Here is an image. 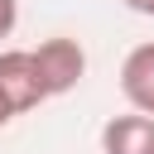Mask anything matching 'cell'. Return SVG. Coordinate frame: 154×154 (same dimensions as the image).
<instances>
[{"instance_id":"cell-1","label":"cell","mask_w":154,"mask_h":154,"mask_svg":"<svg viewBox=\"0 0 154 154\" xmlns=\"http://www.w3.org/2000/svg\"><path fill=\"white\" fill-rule=\"evenodd\" d=\"M0 96L14 106V116L48 101V87L38 77V63H34V48H5L0 53Z\"/></svg>"},{"instance_id":"cell-2","label":"cell","mask_w":154,"mask_h":154,"mask_svg":"<svg viewBox=\"0 0 154 154\" xmlns=\"http://www.w3.org/2000/svg\"><path fill=\"white\" fill-rule=\"evenodd\" d=\"M34 63H38V77H43V87H48V96H63V91H72L82 77H87V53H82V43L77 38H43L38 48H34Z\"/></svg>"},{"instance_id":"cell-3","label":"cell","mask_w":154,"mask_h":154,"mask_svg":"<svg viewBox=\"0 0 154 154\" xmlns=\"http://www.w3.org/2000/svg\"><path fill=\"white\" fill-rule=\"evenodd\" d=\"M101 154H154V116L125 111L101 125Z\"/></svg>"},{"instance_id":"cell-4","label":"cell","mask_w":154,"mask_h":154,"mask_svg":"<svg viewBox=\"0 0 154 154\" xmlns=\"http://www.w3.org/2000/svg\"><path fill=\"white\" fill-rule=\"evenodd\" d=\"M120 96L130 101V111L154 116V43H135L120 63Z\"/></svg>"},{"instance_id":"cell-5","label":"cell","mask_w":154,"mask_h":154,"mask_svg":"<svg viewBox=\"0 0 154 154\" xmlns=\"http://www.w3.org/2000/svg\"><path fill=\"white\" fill-rule=\"evenodd\" d=\"M19 24V0H0V38H10Z\"/></svg>"},{"instance_id":"cell-6","label":"cell","mask_w":154,"mask_h":154,"mask_svg":"<svg viewBox=\"0 0 154 154\" xmlns=\"http://www.w3.org/2000/svg\"><path fill=\"white\" fill-rule=\"evenodd\" d=\"M125 5H130L135 14H149V19H154V0H125Z\"/></svg>"},{"instance_id":"cell-7","label":"cell","mask_w":154,"mask_h":154,"mask_svg":"<svg viewBox=\"0 0 154 154\" xmlns=\"http://www.w3.org/2000/svg\"><path fill=\"white\" fill-rule=\"evenodd\" d=\"M10 120H14V106H10L5 96H0V125H10Z\"/></svg>"}]
</instances>
